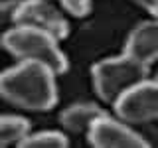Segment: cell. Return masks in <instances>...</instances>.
I'll return each instance as SVG.
<instances>
[{"instance_id":"cell-4","label":"cell","mask_w":158,"mask_h":148,"mask_svg":"<svg viewBox=\"0 0 158 148\" xmlns=\"http://www.w3.org/2000/svg\"><path fill=\"white\" fill-rule=\"evenodd\" d=\"M117 117L125 122L138 125L158 118V79H142L115 103Z\"/></svg>"},{"instance_id":"cell-9","label":"cell","mask_w":158,"mask_h":148,"mask_svg":"<svg viewBox=\"0 0 158 148\" xmlns=\"http://www.w3.org/2000/svg\"><path fill=\"white\" fill-rule=\"evenodd\" d=\"M30 134V122L16 115H2L0 117V148L16 144Z\"/></svg>"},{"instance_id":"cell-11","label":"cell","mask_w":158,"mask_h":148,"mask_svg":"<svg viewBox=\"0 0 158 148\" xmlns=\"http://www.w3.org/2000/svg\"><path fill=\"white\" fill-rule=\"evenodd\" d=\"M59 2H61V6L67 14H71L75 18L87 16L93 6V0H59Z\"/></svg>"},{"instance_id":"cell-8","label":"cell","mask_w":158,"mask_h":148,"mask_svg":"<svg viewBox=\"0 0 158 148\" xmlns=\"http://www.w3.org/2000/svg\"><path fill=\"white\" fill-rule=\"evenodd\" d=\"M103 115H105V111L99 109L97 105H91V103H75V105L67 107L59 115V121H61L63 128H67L71 132H87L89 126Z\"/></svg>"},{"instance_id":"cell-3","label":"cell","mask_w":158,"mask_h":148,"mask_svg":"<svg viewBox=\"0 0 158 148\" xmlns=\"http://www.w3.org/2000/svg\"><path fill=\"white\" fill-rule=\"evenodd\" d=\"M148 77V65L136 61L131 56L109 57L93 65V85L97 95L105 103L115 105L117 99L125 95L131 87Z\"/></svg>"},{"instance_id":"cell-6","label":"cell","mask_w":158,"mask_h":148,"mask_svg":"<svg viewBox=\"0 0 158 148\" xmlns=\"http://www.w3.org/2000/svg\"><path fill=\"white\" fill-rule=\"evenodd\" d=\"M87 138L91 146L97 148H144L148 142L138 132H135L128 122L111 118L105 113L99 117L87 130Z\"/></svg>"},{"instance_id":"cell-1","label":"cell","mask_w":158,"mask_h":148,"mask_svg":"<svg viewBox=\"0 0 158 148\" xmlns=\"http://www.w3.org/2000/svg\"><path fill=\"white\" fill-rule=\"evenodd\" d=\"M0 97L20 109L48 111L57 103L56 73L44 63L18 61L0 73Z\"/></svg>"},{"instance_id":"cell-12","label":"cell","mask_w":158,"mask_h":148,"mask_svg":"<svg viewBox=\"0 0 158 148\" xmlns=\"http://www.w3.org/2000/svg\"><path fill=\"white\" fill-rule=\"evenodd\" d=\"M135 2L140 4L144 10H148L154 18H158V0H135Z\"/></svg>"},{"instance_id":"cell-7","label":"cell","mask_w":158,"mask_h":148,"mask_svg":"<svg viewBox=\"0 0 158 148\" xmlns=\"http://www.w3.org/2000/svg\"><path fill=\"white\" fill-rule=\"evenodd\" d=\"M125 53L148 67H150V63L156 61L158 59V18L142 22L132 30L127 39Z\"/></svg>"},{"instance_id":"cell-10","label":"cell","mask_w":158,"mask_h":148,"mask_svg":"<svg viewBox=\"0 0 158 148\" xmlns=\"http://www.w3.org/2000/svg\"><path fill=\"white\" fill-rule=\"evenodd\" d=\"M22 148H63L67 146V138L63 132L57 130H40L34 134H28L20 142Z\"/></svg>"},{"instance_id":"cell-5","label":"cell","mask_w":158,"mask_h":148,"mask_svg":"<svg viewBox=\"0 0 158 148\" xmlns=\"http://www.w3.org/2000/svg\"><path fill=\"white\" fill-rule=\"evenodd\" d=\"M12 20L18 26H30L48 32L57 42L67 36L69 26L63 14L48 0H22L12 12Z\"/></svg>"},{"instance_id":"cell-2","label":"cell","mask_w":158,"mask_h":148,"mask_svg":"<svg viewBox=\"0 0 158 148\" xmlns=\"http://www.w3.org/2000/svg\"><path fill=\"white\" fill-rule=\"evenodd\" d=\"M2 46L18 57V61L44 63L56 75L67 71V57L59 49V42L44 30L16 24L2 36Z\"/></svg>"},{"instance_id":"cell-13","label":"cell","mask_w":158,"mask_h":148,"mask_svg":"<svg viewBox=\"0 0 158 148\" xmlns=\"http://www.w3.org/2000/svg\"><path fill=\"white\" fill-rule=\"evenodd\" d=\"M156 79H158V75H156Z\"/></svg>"}]
</instances>
